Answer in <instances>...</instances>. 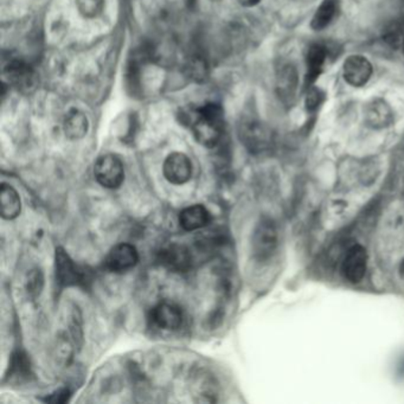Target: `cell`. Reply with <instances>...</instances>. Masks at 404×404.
<instances>
[{
	"label": "cell",
	"mask_w": 404,
	"mask_h": 404,
	"mask_svg": "<svg viewBox=\"0 0 404 404\" xmlns=\"http://www.w3.org/2000/svg\"><path fill=\"white\" fill-rule=\"evenodd\" d=\"M182 117L183 121L190 125L195 138L200 145L212 149L222 138L224 113L222 107L217 103H207L200 108L190 110Z\"/></svg>",
	"instance_id": "1"
},
{
	"label": "cell",
	"mask_w": 404,
	"mask_h": 404,
	"mask_svg": "<svg viewBox=\"0 0 404 404\" xmlns=\"http://www.w3.org/2000/svg\"><path fill=\"white\" fill-rule=\"evenodd\" d=\"M279 246L277 223L270 217H262L256 224L251 236V251L258 262H267L273 258Z\"/></svg>",
	"instance_id": "2"
},
{
	"label": "cell",
	"mask_w": 404,
	"mask_h": 404,
	"mask_svg": "<svg viewBox=\"0 0 404 404\" xmlns=\"http://www.w3.org/2000/svg\"><path fill=\"white\" fill-rule=\"evenodd\" d=\"M55 279L56 284L62 288L86 286L89 279V273L84 267H81L70 258L66 249L56 248L55 250Z\"/></svg>",
	"instance_id": "3"
},
{
	"label": "cell",
	"mask_w": 404,
	"mask_h": 404,
	"mask_svg": "<svg viewBox=\"0 0 404 404\" xmlns=\"http://www.w3.org/2000/svg\"><path fill=\"white\" fill-rule=\"evenodd\" d=\"M96 182L106 189H119L125 180L122 161L114 154H105L98 158L94 165Z\"/></svg>",
	"instance_id": "4"
},
{
	"label": "cell",
	"mask_w": 404,
	"mask_h": 404,
	"mask_svg": "<svg viewBox=\"0 0 404 404\" xmlns=\"http://www.w3.org/2000/svg\"><path fill=\"white\" fill-rule=\"evenodd\" d=\"M240 138L253 154H261L270 145V132L265 125L254 119L243 121L240 126Z\"/></svg>",
	"instance_id": "5"
},
{
	"label": "cell",
	"mask_w": 404,
	"mask_h": 404,
	"mask_svg": "<svg viewBox=\"0 0 404 404\" xmlns=\"http://www.w3.org/2000/svg\"><path fill=\"white\" fill-rule=\"evenodd\" d=\"M139 262V253L131 243H119L110 249L105 259V266L112 273H126Z\"/></svg>",
	"instance_id": "6"
},
{
	"label": "cell",
	"mask_w": 404,
	"mask_h": 404,
	"mask_svg": "<svg viewBox=\"0 0 404 404\" xmlns=\"http://www.w3.org/2000/svg\"><path fill=\"white\" fill-rule=\"evenodd\" d=\"M368 267V254L361 244H354L346 253L342 261V272L346 280L358 284L364 279Z\"/></svg>",
	"instance_id": "7"
},
{
	"label": "cell",
	"mask_w": 404,
	"mask_h": 404,
	"mask_svg": "<svg viewBox=\"0 0 404 404\" xmlns=\"http://www.w3.org/2000/svg\"><path fill=\"white\" fill-rule=\"evenodd\" d=\"M163 173L168 183L173 185H183L191 179L192 163L186 154L173 152L165 159Z\"/></svg>",
	"instance_id": "8"
},
{
	"label": "cell",
	"mask_w": 404,
	"mask_h": 404,
	"mask_svg": "<svg viewBox=\"0 0 404 404\" xmlns=\"http://www.w3.org/2000/svg\"><path fill=\"white\" fill-rule=\"evenodd\" d=\"M149 321L163 331H177L183 324V312L173 302H159L151 310Z\"/></svg>",
	"instance_id": "9"
},
{
	"label": "cell",
	"mask_w": 404,
	"mask_h": 404,
	"mask_svg": "<svg viewBox=\"0 0 404 404\" xmlns=\"http://www.w3.org/2000/svg\"><path fill=\"white\" fill-rule=\"evenodd\" d=\"M158 261L171 272L185 273L192 265V255L183 244L172 243L158 253Z\"/></svg>",
	"instance_id": "10"
},
{
	"label": "cell",
	"mask_w": 404,
	"mask_h": 404,
	"mask_svg": "<svg viewBox=\"0 0 404 404\" xmlns=\"http://www.w3.org/2000/svg\"><path fill=\"white\" fill-rule=\"evenodd\" d=\"M371 63L361 55L349 56L342 67V75L346 82L352 87H363L372 76Z\"/></svg>",
	"instance_id": "11"
},
{
	"label": "cell",
	"mask_w": 404,
	"mask_h": 404,
	"mask_svg": "<svg viewBox=\"0 0 404 404\" xmlns=\"http://www.w3.org/2000/svg\"><path fill=\"white\" fill-rule=\"evenodd\" d=\"M364 120L369 127L376 129L388 127L393 120V110L386 100L372 98L364 107Z\"/></svg>",
	"instance_id": "12"
},
{
	"label": "cell",
	"mask_w": 404,
	"mask_h": 404,
	"mask_svg": "<svg viewBox=\"0 0 404 404\" xmlns=\"http://www.w3.org/2000/svg\"><path fill=\"white\" fill-rule=\"evenodd\" d=\"M328 49L323 44H312L308 47L306 55V76H305V87L306 89L312 87V84L318 80L324 69L325 63L328 59Z\"/></svg>",
	"instance_id": "13"
},
{
	"label": "cell",
	"mask_w": 404,
	"mask_h": 404,
	"mask_svg": "<svg viewBox=\"0 0 404 404\" xmlns=\"http://www.w3.org/2000/svg\"><path fill=\"white\" fill-rule=\"evenodd\" d=\"M210 222H212V214L204 205H191L179 214V224L185 231L202 229L209 226Z\"/></svg>",
	"instance_id": "14"
},
{
	"label": "cell",
	"mask_w": 404,
	"mask_h": 404,
	"mask_svg": "<svg viewBox=\"0 0 404 404\" xmlns=\"http://www.w3.org/2000/svg\"><path fill=\"white\" fill-rule=\"evenodd\" d=\"M298 84V71L295 67L292 64L282 67L277 75V87L279 96L284 103H291L294 100Z\"/></svg>",
	"instance_id": "15"
},
{
	"label": "cell",
	"mask_w": 404,
	"mask_h": 404,
	"mask_svg": "<svg viewBox=\"0 0 404 404\" xmlns=\"http://www.w3.org/2000/svg\"><path fill=\"white\" fill-rule=\"evenodd\" d=\"M0 207L1 217L6 221L17 219L22 212V200L15 187L6 183L1 184L0 190Z\"/></svg>",
	"instance_id": "16"
},
{
	"label": "cell",
	"mask_w": 404,
	"mask_h": 404,
	"mask_svg": "<svg viewBox=\"0 0 404 404\" xmlns=\"http://www.w3.org/2000/svg\"><path fill=\"white\" fill-rule=\"evenodd\" d=\"M4 75L8 83L18 88H28L33 84V71L30 66L21 59H11L4 67Z\"/></svg>",
	"instance_id": "17"
},
{
	"label": "cell",
	"mask_w": 404,
	"mask_h": 404,
	"mask_svg": "<svg viewBox=\"0 0 404 404\" xmlns=\"http://www.w3.org/2000/svg\"><path fill=\"white\" fill-rule=\"evenodd\" d=\"M89 122L86 114L79 110H70L63 122V129L67 138L70 140H80L87 134Z\"/></svg>",
	"instance_id": "18"
},
{
	"label": "cell",
	"mask_w": 404,
	"mask_h": 404,
	"mask_svg": "<svg viewBox=\"0 0 404 404\" xmlns=\"http://www.w3.org/2000/svg\"><path fill=\"white\" fill-rule=\"evenodd\" d=\"M217 382L207 372H200L193 379V390L198 402L212 403L217 400Z\"/></svg>",
	"instance_id": "19"
},
{
	"label": "cell",
	"mask_w": 404,
	"mask_h": 404,
	"mask_svg": "<svg viewBox=\"0 0 404 404\" xmlns=\"http://www.w3.org/2000/svg\"><path fill=\"white\" fill-rule=\"evenodd\" d=\"M339 0H324L314 13L311 26L316 31L328 28L338 13Z\"/></svg>",
	"instance_id": "20"
},
{
	"label": "cell",
	"mask_w": 404,
	"mask_h": 404,
	"mask_svg": "<svg viewBox=\"0 0 404 404\" xmlns=\"http://www.w3.org/2000/svg\"><path fill=\"white\" fill-rule=\"evenodd\" d=\"M67 330H68L70 338L73 339L77 351H80L83 345V319H82L80 308L75 304H73L70 308L68 321H67Z\"/></svg>",
	"instance_id": "21"
},
{
	"label": "cell",
	"mask_w": 404,
	"mask_h": 404,
	"mask_svg": "<svg viewBox=\"0 0 404 404\" xmlns=\"http://www.w3.org/2000/svg\"><path fill=\"white\" fill-rule=\"evenodd\" d=\"M10 377L11 379H29L31 368H30V361L25 353L16 352L12 357L11 365H10Z\"/></svg>",
	"instance_id": "22"
},
{
	"label": "cell",
	"mask_w": 404,
	"mask_h": 404,
	"mask_svg": "<svg viewBox=\"0 0 404 404\" xmlns=\"http://www.w3.org/2000/svg\"><path fill=\"white\" fill-rule=\"evenodd\" d=\"M44 275L40 268L30 270L26 277L25 289L30 298L36 299L43 291Z\"/></svg>",
	"instance_id": "23"
},
{
	"label": "cell",
	"mask_w": 404,
	"mask_h": 404,
	"mask_svg": "<svg viewBox=\"0 0 404 404\" xmlns=\"http://www.w3.org/2000/svg\"><path fill=\"white\" fill-rule=\"evenodd\" d=\"M76 6L84 18H96L103 12L105 0H76Z\"/></svg>",
	"instance_id": "24"
},
{
	"label": "cell",
	"mask_w": 404,
	"mask_h": 404,
	"mask_svg": "<svg viewBox=\"0 0 404 404\" xmlns=\"http://www.w3.org/2000/svg\"><path fill=\"white\" fill-rule=\"evenodd\" d=\"M186 71L192 80L202 82L208 76V64L200 57H192L186 64Z\"/></svg>",
	"instance_id": "25"
},
{
	"label": "cell",
	"mask_w": 404,
	"mask_h": 404,
	"mask_svg": "<svg viewBox=\"0 0 404 404\" xmlns=\"http://www.w3.org/2000/svg\"><path fill=\"white\" fill-rule=\"evenodd\" d=\"M325 101V93L321 88L311 87L307 89L305 107L307 113L316 114Z\"/></svg>",
	"instance_id": "26"
},
{
	"label": "cell",
	"mask_w": 404,
	"mask_h": 404,
	"mask_svg": "<svg viewBox=\"0 0 404 404\" xmlns=\"http://www.w3.org/2000/svg\"><path fill=\"white\" fill-rule=\"evenodd\" d=\"M70 390L68 388H62V389L56 390L55 393H52L50 396L47 397V402H52V403H64L67 400H69Z\"/></svg>",
	"instance_id": "27"
},
{
	"label": "cell",
	"mask_w": 404,
	"mask_h": 404,
	"mask_svg": "<svg viewBox=\"0 0 404 404\" xmlns=\"http://www.w3.org/2000/svg\"><path fill=\"white\" fill-rule=\"evenodd\" d=\"M238 4L242 5V6H246V8H251V6H255V5L259 4L261 0H237Z\"/></svg>",
	"instance_id": "28"
},
{
	"label": "cell",
	"mask_w": 404,
	"mask_h": 404,
	"mask_svg": "<svg viewBox=\"0 0 404 404\" xmlns=\"http://www.w3.org/2000/svg\"><path fill=\"white\" fill-rule=\"evenodd\" d=\"M400 277H404V259L402 260V262H400Z\"/></svg>",
	"instance_id": "29"
},
{
	"label": "cell",
	"mask_w": 404,
	"mask_h": 404,
	"mask_svg": "<svg viewBox=\"0 0 404 404\" xmlns=\"http://www.w3.org/2000/svg\"><path fill=\"white\" fill-rule=\"evenodd\" d=\"M400 370H402V372H404V362L403 364H402V367H400Z\"/></svg>",
	"instance_id": "30"
},
{
	"label": "cell",
	"mask_w": 404,
	"mask_h": 404,
	"mask_svg": "<svg viewBox=\"0 0 404 404\" xmlns=\"http://www.w3.org/2000/svg\"><path fill=\"white\" fill-rule=\"evenodd\" d=\"M402 47H403V52H404V36H403V40H402Z\"/></svg>",
	"instance_id": "31"
},
{
	"label": "cell",
	"mask_w": 404,
	"mask_h": 404,
	"mask_svg": "<svg viewBox=\"0 0 404 404\" xmlns=\"http://www.w3.org/2000/svg\"><path fill=\"white\" fill-rule=\"evenodd\" d=\"M212 1H221V0H212Z\"/></svg>",
	"instance_id": "32"
}]
</instances>
